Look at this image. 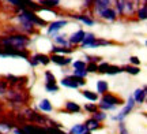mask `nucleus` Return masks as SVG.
Returning <instances> with one entry per match:
<instances>
[{"instance_id": "aec40b11", "label": "nucleus", "mask_w": 147, "mask_h": 134, "mask_svg": "<svg viewBox=\"0 0 147 134\" xmlns=\"http://www.w3.org/2000/svg\"><path fill=\"white\" fill-rule=\"evenodd\" d=\"M80 105L78 103H74V101H67L65 103V111L69 114H79L80 112Z\"/></svg>"}, {"instance_id": "c9c22d12", "label": "nucleus", "mask_w": 147, "mask_h": 134, "mask_svg": "<svg viewBox=\"0 0 147 134\" xmlns=\"http://www.w3.org/2000/svg\"><path fill=\"white\" fill-rule=\"evenodd\" d=\"M84 110L90 114H94L95 111H98V105L95 103H87V104H84Z\"/></svg>"}, {"instance_id": "f704fd0d", "label": "nucleus", "mask_w": 147, "mask_h": 134, "mask_svg": "<svg viewBox=\"0 0 147 134\" xmlns=\"http://www.w3.org/2000/svg\"><path fill=\"white\" fill-rule=\"evenodd\" d=\"M84 59H86L87 63H101V62H102V60H101L102 59L101 56H93V55H86Z\"/></svg>"}, {"instance_id": "a878e982", "label": "nucleus", "mask_w": 147, "mask_h": 134, "mask_svg": "<svg viewBox=\"0 0 147 134\" xmlns=\"http://www.w3.org/2000/svg\"><path fill=\"white\" fill-rule=\"evenodd\" d=\"M147 18V3H143L139 8H138V19L144 21Z\"/></svg>"}, {"instance_id": "412c9836", "label": "nucleus", "mask_w": 147, "mask_h": 134, "mask_svg": "<svg viewBox=\"0 0 147 134\" xmlns=\"http://www.w3.org/2000/svg\"><path fill=\"white\" fill-rule=\"evenodd\" d=\"M109 90V84L104 80L97 81V95H104Z\"/></svg>"}, {"instance_id": "a18cd8bd", "label": "nucleus", "mask_w": 147, "mask_h": 134, "mask_svg": "<svg viewBox=\"0 0 147 134\" xmlns=\"http://www.w3.org/2000/svg\"><path fill=\"white\" fill-rule=\"evenodd\" d=\"M75 80H76L78 86H84L86 85V80H83V78H78V77H75Z\"/></svg>"}, {"instance_id": "a211bd4d", "label": "nucleus", "mask_w": 147, "mask_h": 134, "mask_svg": "<svg viewBox=\"0 0 147 134\" xmlns=\"http://www.w3.org/2000/svg\"><path fill=\"white\" fill-rule=\"evenodd\" d=\"M5 82L7 84H10L11 86H21V82L23 81H26V78H21V77H16V75H12V74H8L5 77Z\"/></svg>"}, {"instance_id": "39448f33", "label": "nucleus", "mask_w": 147, "mask_h": 134, "mask_svg": "<svg viewBox=\"0 0 147 134\" xmlns=\"http://www.w3.org/2000/svg\"><path fill=\"white\" fill-rule=\"evenodd\" d=\"M98 38L95 37L94 33L91 32H87L84 33V37H83V41L80 43V47L82 48H98Z\"/></svg>"}, {"instance_id": "4468645a", "label": "nucleus", "mask_w": 147, "mask_h": 134, "mask_svg": "<svg viewBox=\"0 0 147 134\" xmlns=\"http://www.w3.org/2000/svg\"><path fill=\"white\" fill-rule=\"evenodd\" d=\"M100 18H102L104 21H108V22H112V21H115L116 18H117V12H116V10L115 8H108V10H105V11H102L100 15Z\"/></svg>"}, {"instance_id": "6ab92c4d", "label": "nucleus", "mask_w": 147, "mask_h": 134, "mask_svg": "<svg viewBox=\"0 0 147 134\" xmlns=\"http://www.w3.org/2000/svg\"><path fill=\"white\" fill-rule=\"evenodd\" d=\"M32 59H34L37 62V65H44L47 66L51 63V59H49V56L45 54H36L34 56H33Z\"/></svg>"}, {"instance_id": "2eb2a0df", "label": "nucleus", "mask_w": 147, "mask_h": 134, "mask_svg": "<svg viewBox=\"0 0 147 134\" xmlns=\"http://www.w3.org/2000/svg\"><path fill=\"white\" fill-rule=\"evenodd\" d=\"M72 18H75V19H78V21H80L82 23H84L86 26H94L95 23V19L94 18H91L90 15H84V14H78V15H71Z\"/></svg>"}, {"instance_id": "393cba45", "label": "nucleus", "mask_w": 147, "mask_h": 134, "mask_svg": "<svg viewBox=\"0 0 147 134\" xmlns=\"http://www.w3.org/2000/svg\"><path fill=\"white\" fill-rule=\"evenodd\" d=\"M67 36L65 34H55V41H56V44H59V47H67L68 48L69 47V43L68 40H67Z\"/></svg>"}, {"instance_id": "2f4dec72", "label": "nucleus", "mask_w": 147, "mask_h": 134, "mask_svg": "<svg viewBox=\"0 0 147 134\" xmlns=\"http://www.w3.org/2000/svg\"><path fill=\"white\" fill-rule=\"evenodd\" d=\"M14 129L12 123H8V122H3L0 120V133L3 134V131H10V130Z\"/></svg>"}, {"instance_id": "6e6552de", "label": "nucleus", "mask_w": 147, "mask_h": 134, "mask_svg": "<svg viewBox=\"0 0 147 134\" xmlns=\"http://www.w3.org/2000/svg\"><path fill=\"white\" fill-rule=\"evenodd\" d=\"M112 1L110 0H93V10L97 15H100L102 11L110 8Z\"/></svg>"}, {"instance_id": "dca6fc26", "label": "nucleus", "mask_w": 147, "mask_h": 134, "mask_svg": "<svg viewBox=\"0 0 147 134\" xmlns=\"http://www.w3.org/2000/svg\"><path fill=\"white\" fill-rule=\"evenodd\" d=\"M51 52H52L53 55H64V56H67V55L72 54L74 49L69 48V47L67 48V47H59V45H56V47H52Z\"/></svg>"}, {"instance_id": "c03bdc74", "label": "nucleus", "mask_w": 147, "mask_h": 134, "mask_svg": "<svg viewBox=\"0 0 147 134\" xmlns=\"http://www.w3.org/2000/svg\"><path fill=\"white\" fill-rule=\"evenodd\" d=\"M129 62H131L134 66H139V65H140V59H139L138 56H131V58H129Z\"/></svg>"}, {"instance_id": "72a5a7b5", "label": "nucleus", "mask_w": 147, "mask_h": 134, "mask_svg": "<svg viewBox=\"0 0 147 134\" xmlns=\"http://www.w3.org/2000/svg\"><path fill=\"white\" fill-rule=\"evenodd\" d=\"M109 69V63L108 62H101L98 67H97V73H101V74H106V71Z\"/></svg>"}, {"instance_id": "c85d7f7f", "label": "nucleus", "mask_w": 147, "mask_h": 134, "mask_svg": "<svg viewBox=\"0 0 147 134\" xmlns=\"http://www.w3.org/2000/svg\"><path fill=\"white\" fill-rule=\"evenodd\" d=\"M44 77H45V84H56V77H55L52 71L47 70L44 73Z\"/></svg>"}, {"instance_id": "cd10ccee", "label": "nucleus", "mask_w": 147, "mask_h": 134, "mask_svg": "<svg viewBox=\"0 0 147 134\" xmlns=\"http://www.w3.org/2000/svg\"><path fill=\"white\" fill-rule=\"evenodd\" d=\"M82 95H83V97H86L87 100H90V101H97L98 100V95L95 93V92H91V90H87V89H84L83 92H82Z\"/></svg>"}, {"instance_id": "ddd939ff", "label": "nucleus", "mask_w": 147, "mask_h": 134, "mask_svg": "<svg viewBox=\"0 0 147 134\" xmlns=\"http://www.w3.org/2000/svg\"><path fill=\"white\" fill-rule=\"evenodd\" d=\"M132 99H134V101H135V104H143V103L146 101V86H143L142 89L139 88V89H136L135 90V93H134V96H132Z\"/></svg>"}, {"instance_id": "9d476101", "label": "nucleus", "mask_w": 147, "mask_h": 134, "mask_svg": "<svg viewBox=\"0 0 147 134\" xmlns=\"http://www.w3.org/2000/svg\"><path fill=\"white\" fill-rule=\"evenodd\" d=\"M26 134H47L45 131V127H40V126H36V124H27L25 123L21 127Z\"/></svg>"}, {"instance_id": "1a4fd4ad", "label": "nucleus", "mask_w": 147, "mask_h": 134, "mask_svg": "<svg viewBox=\"0 0 147 134\" xmlns=\"http://www.w3.org/2000/svg\"><path fill=\"white\" fill-rule=\"evenodd\" d=\"M68 23V21L67 19H60V21H55V22H51L49 23V26H48V34H51V36H55L56 33L61 29L63 26H65Z\"/></svg>"}, {"instance_id": "bb28decb", "label": "nucleus", "mask_w": 147, "mask_h": 134, "mask_svg": "<svg viewBox=\"0 0 147 134\" xmlns=\"http://www.w3.org/2000/svg\"><path fill=\"white\" fill-rule=\"evenodd\" d=\"M84 131H87V130H86V126L82 123H79V124H74L72 127H71L69 134H83Z\"/></svg>"}, {"instance_id": "49530a36", "label": "nucleus", "mask_w": 147, "mask_h": 134, "mask_svg": "<svg viewBox=\"0 0 147 134\" xmlns=\"http://www.w3.org/2000/svg\"><path fill=\"white\" fill-rule=\"evenodd\" d=\"M83 5L86 7V8L91 7V5H93V0H83Z\"/></svg>"}, {"instance_id": "f8f14e48", "label": "nucleus", "mask_w": 147, "mask_h": 134, "mask_svg": "<svg viewBox=\"0 0 147 134\" xmlns=\"http://www.w3.org/2000/svg\"><path fill=\"white\" fill-rule=\"evenodd\" d=\"M60 84H61V86H64V88H69V89H78L79 88L74 75H67V77H64L63 80L60 81Z\"/></svg>"}, {"instance_id": "7c9ffc66", "label": "nucleus", "mask_w": 147, "mask_h": 134, "mask_svg": "<svg viewBox=\"0 0 147 134\" xmlns=\"http://www.w3.org/2000/svg\"><path fill=\"white\" fill-rule=\"evenodd\" d=\"M120 73H123L121 67L115 66V65H109V69H108V71H106V74L108 75H116V74H120Z\"/></svg>"}, {"instance_id": "f03ea898", "label": "nucleus", "mask_w": 147, "mask_h": 134, "mask_svg": "<svg viewBox=\"0 0 147 134\" xmlns=\"http://www.w3.org/2000/svg\"><path fill=\"white\" fill-rule=\"evenodd\" d=\"M140 0H117L116 1V12L117 15L131 16L135 14L136 8H139Z\"/></svg>"}, {"instance_id": "0eeeda50", "label": "nucleus", "mask_w": 147, "mask_h": 134, "mask_svg": "<svg viewBox=\"0 0 147 134\" xmlns=\"http://www.w3.org/2000/svg\"><path fill=\"white\" fill-rule=\"evenodd\" d=\"M49 59L51 62H53L55 65L60 66V67H65V66H68L72 63V59L68 58V56H64V55H51L49 56Z\"/></svg>"}, {"instance_id": "473e14b6", "label": "nucleus", "mask_w": 147, "mask_h": 134, "mask_svg": "<svg viewBox=\"0 0 147 134\" xmlns=\"http://www.w3.org/2000/svg\"><path fill=\"white\" fill-rule=\"evenodd\" d=\"M74 70H86V62L84 60H75L71 63Z\"/></svg>"}, {"instance_id": "423d86ee", "label": "nucleus", "mask_w": 147, "mask_h": 134, "mask_svg": "<svg viewBox=\"0 0 147 134\" xmlns=\"http://www.w3.org/2000/svg\"><path fill=\"white\" fill-rule=\"evenodd\" d=\"M134 107H135V101H134V99H132V97H129V99H128V101H127V104H125V107L119 112V115L113 116V119L117 120V122H123V120L128 116V114L134 110Z\"/></svg>"}, {"instance_id": "e433bc0d", "label": "nucleus", "mask_w": 147, "mask_h": 134, "mask_svg": "<svg viewBox=\"0 0 147 134\" xmlns=\"http://www.w3.org/2000/svg\"><path fill=\"white\" fill-rule=\"evenodd\" d=\"M45 90L49 92V93H57L59 85L57 84H45Z\"/></svg>"}, {"instance_id": "c756f323", "label": "nucleus", "mask_w": 147, "mask_h": 134, "mask_svg": "<svg viewBox=\"0 0 147 134\" xmlns=\"http://www.w3.org/2000/svg\"><path fill=\"white\" fill-rule=\"evenodd\" d=\"M91 118H94L95 120H97V122H104V120H105L106 119V112H104V111H100V110H98V111H95L94 114H93V116H91Z\"/></svg>"}, {"instance_id": "f257e3e1", "label": "nucleus", "mask_w": 147, "mask_h": 134, "mask_svg": "<svg viewBox=\"0 0 147 134\" xmlns=\"http://www.w3.org/2000/svg\"><path fill=\"white\" fill-rule=\"evenodd\" d=\"M32 43V40L27 37L26 34H21V33H15V34H10L5 37L0 38V47H8L12 49H27L29 44Z\"/></svg>"}, {"instance_id": "a19ab883", "label": "nucleus", "mask_w": 147, "mask_h": 134, "mask_svg": "<svg viewBox=\"0 0 147 134\" xmlns=\"http://www.w3.org/2000/svg\"><path fill=\"white\" fill-rule=\"evenodd\" d=\"M7 86H8V84H7L5 81L0 80V96H1V95H5V92H7Z\"/></svg>"}, {"instance_id": "9b49d317", "label": "nucleus", "mask_w": 147, "mask_h": 134, "mask_svg": "<svg viewBox=\"0 0 147 134\" xmlns=\"http://www.w3.org/2000/svg\"><path fill=\"white\" fill-rule=\"evenodd\" d=\"M84 30H82V29H79V30H76L75 33H72L71 36H69L68 38V43L69 45H79V44L83 41V37H84Z\"/></svg>"}, {"instance_id": "4be33fe9", "label": "nucleus", "mask_w": 147, "mask_h": 134, "mask_svg": "<svg viewBox=\"0 0 147 134\" xmlns=\"http://www.w3.org/2000/svg\"><path fill=\"white\" fill-rule=\"evenodd\" d=\"M38 3L44 8H51L52 10L53 7H57L60 4V0H38Z\"/></svg>"}, {"instance_id": "5701e85b", "label": "nucleus", "mask_w": 147, "mask_h": 134, "mask_svg": "<svg viewBox=\"0 0 147 134\" xmlns=\"http://www.w3.org/2000/svg\"><path fill=\"white\" fill-rule=\"evenodd\" d=\"M121 70L125 71V73H128V74H131V75H138L139 73H140V67H139V66H132V65L123 66Z\"/></svg>"}, {"instance_id": "58836bf2", "label": "nucleus", "mask_w": 147, "mask_h": 134, "mask_svg": "<svg viewBox=\"0 0 147 134\" xmlns=\"http://www.w3.org/2000/svg\"><path fill=\"white\" fill-rule=\"evenodd\" d=\"M87 71L86 70H74V77H78V78H83V80H86V77H87Z\"/></svg>"}, {"instance_id": "7ed1b4c3", "label": "nucleus", "mask_w": 147, "mask_h": 134, "mask_svg": "<svg viewBox=\"0 0 147 134\" xmlns=\"http://www.w3.org/2000/svg\"><path fill=\"white\" fill-rule=\"evenodd\" d=\"M121 104H123V99H121V97L116 96L113 93L106 92V93H104L102 97H101L98 108H101V110L105 112V111H113V110H116L117 105H121Z\"/></svg>"}, {"instance_id": "de8ad7c7", "label": "nucleus", "mask_w": 147, "mask_h": 134, "mask_svg": "<svg viewBox=\"0 0 147 134\" xmlns=\"http://www.w3.org/2000/svg\"><path fill=\"white\" fill-rule=\"evenodd\" d=\"M83 134H91V131H84Z\"/></svg>"}, {"instance_id": "20e7f679", "label": "nucleus", "mask_w": 147, "mask_h": 134, "mask_svg": "<svg viewBox=\"0 0 147 134\" xmlns=\"http://www.w3.org/2000/svg\"><path fill=\"white\" fill-rule=\"evenodd\" d=\"M23 116L26 120H30V122H37V123H42V122H47V116H44L41 114L36 112L32 108H26L25 112H23Z\"/></svg>"}, {"instance_id": "f3484780", "label": "nucleus", "mask_w": 147, "mask_h": 134, "mask_svg": "<svg viewBox=\"0 0 147 134\" xmlns=\"http://www.w3.org/2000/svg\"><path fill=\"white\" fill-rule=\"evenodd\" d=\"M83 124L86 126V130H87V131H94V130L101 129L100 122H97L94 118H89Z\"/></svg>"}, {"instance_id": "4c0bfd02", "label": "nucleus", "mask_w": 147, "mask_h": 134, "mask_svg": "<svg viewBox=\"0 0 147 134\" xmlns=\"http://www.w3.org/2000/svg\"><path fill=\"white\" fill-rule=\"evenodd\" d=\"M7 1H10V4L15 5L18 10H26V5L23 4L21 0H7Z\"/></svg>"}, {"instance_id": "ea45409f", "label": "nucleus", "mask_w": 147, "mask_h": 134, "mask_svg": "<svg viewBox=\"0 0 147 134\" xmlns=\"http://www.w3.org/2000/svg\"><path fill=\"white\" fill-rule=\"evenodd\" d=\"M97 63H86V71L87 73H97Z\"/></svg>"}, {"instance_id": "79ce46f5", "label": "nucleus", "mask_w": 147, "mask_h": 134, "mask_svg": "<svg viewBox=\"0 0 147 134\" xmlns=\"http://www.w3.org/2000/svg\"><path fill=\"white\" fill-rule=\"evenodd\" d=\"M119 134H129L128 133V130H127L124 122H119Z\"/></svg>"}, {"instance_id": "37998d69", "label": "nucleus", "mask_w": 147, "mask_h": 134, "mask_svg": "<svg viewBox=\"0 0 147 134\" xmlns=\"http://www.w3.org/2000/svg\"><path fill=\"white\" fill-rule=\"evenodd\" d=\"M98 41V47H106V45H110V41H108V40H104V38H100V40H97Z\"/></svg>"}, {"instance_id": "b1692460", "label": "nucleus", "mask_w": 147, "mask_h": 134, "mask_svg": "<svg viewBox=\"0 0 147 134\" xmlns=\"http://www.w3.org/2000/svg\"><path fill=\"white\" fill-rule=\"evenodd\" d=\"M40 110L44 112H52L53 111V105L51 104V101L48 99H42L40 101Z\"/></svg>"}]
</instances>
